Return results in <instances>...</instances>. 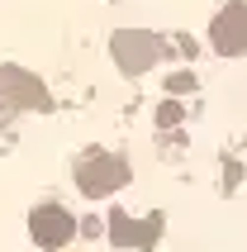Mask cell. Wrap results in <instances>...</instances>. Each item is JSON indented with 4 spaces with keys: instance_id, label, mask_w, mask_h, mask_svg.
<instances>
[{
    "instance_id": "3",
    "label": "cell",
    "mask_w": 247,
    "mask_h": 252,
    "mask_svg": "<svg viewBox=\"0 0 247 252\" xmlns=\"http://www.w3.org/2000/svg\"><path fill=\"white\" fill-rule=\"evenodd\" d=\"M105 233H110V243H114V248H124V252H148L152 243L162 238V214L133 219V214H124V210H110Z\"/></svg>"
},
{
    "instance_id": "2",
    "label": "cell",
    "mask_w": 247,
    "mask_h": 252,
    "mask_svg": "<svg viewBox=\"0 0 247 252\" xmlns=\"http://www.w3.org/2000/svg\"><path fill=\"white\" fill-rule=\"evenodd\" d=\"M110 57L119 62L124 76H143V71H152L166 57V38H157L148 29H119L110 38Z\"/></svg>"
},
{
    "instance_id": "4",
    "label": "cell",
    "mask_w": 247,
    "mask_h": 252,
    "mask_svg": "<svg viewBox=\"0 0 247 252\" xmlns=\"http://www.w3.org/2000/svg\"><path fill=\"white\" fill-rule=\"evenodd\" d=\"M209 43H214L219 57H243L247 53V5H243V0H228V5L214 14Z\"/></svg>"
},
{
    "instance_id": "8",
    "label": "cell",
    "mask_w": 247,
    "mask_h": 252,
    "mask_svg": "<svg viewBox=\"0 0 247 252\" xmlns=\"http://www.w3.org/2000/svg\"><path fill=\"white\" fill-rule=\"evenodd\" d=\"M166 91L181 95V91H195V71H176V76H166Z\"/></svg>"
},
{
    "instance_id": "6",
    "label": "cell",
    "mask_w": 247,
    "mask_h": 252,
    "mask_svg": "<svg viewBox=\"0 0 247 252\" xmlns=\"http://www.w3.org/2000/svg\"><path fill=\"white\" fill-rule=\"evenodd\" d=\"M0 95L19 105V110H48L53 100H48V86L24 67H0Z\"/></svg>"
},
{
    "instance_id": "5",
    "label": "cell",
    "mask_w": 247,
    "mask_h": 252,
    "mask_svg": "<svg viewBox=\"0 0 247 252\" xmlns=\"http://www.w3.org/2000/svg\"><path fill=\"white\" fill-rule=\"evenodd\" d=\"M29 233H33V243L48 252L67 248L71 233H76V219H71V210H62V205H38V210H29Z\"/></svg>"
},
{
    "instance_id": "1",
    "label": "cell",
    "mask_w": 247,
    "mask_h": 252,
    "mask_svg": "<svg viewBox=\"0 0 247 252\" xmlns=\"http://www.w3.org/2000/svg\"><path fill=\"white\" fill-rule=\"evenodd\" d=\"M128 157L119 153H86L81 162H76V190H81L86 200H105L114 195L119 186H128Z\"/></svg>"
},
{
    "instance_id": "7",
    "label": "cell",
    "mask_w": 247,
    "mask_h": 252,
    "mask_svg": "<svg viewBox=\"0 0 247 252\" xmlns=\"http://www.w3.org/2000/svg\"><path fill=\"white\" fill-rule=\"evenodd\" d=\"M181 114H185V110H181V100H166L162 110H157V124H162V128H176Z\"/></svg>"
}]
</instances>
